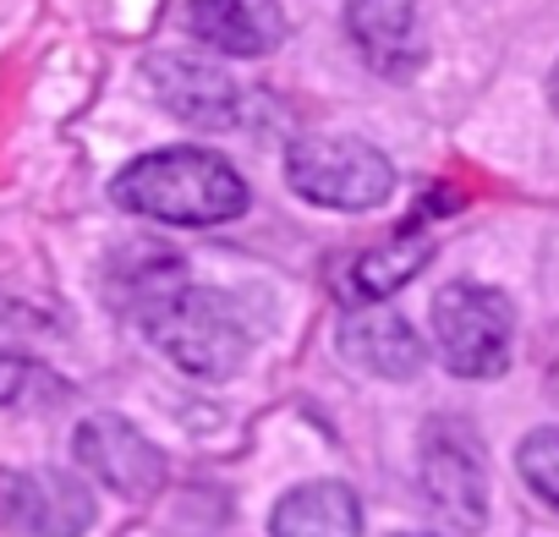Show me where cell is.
I'll list each match as a JSON object with an SVG mask.
<instances>
[{"instance_id": "obj_9", "label": "cell", "mask_w": 559, "mask_h": 537, "mask_svg": "<svg viewBox=\"0 0 559 537\" xmlns=\"http://www.w3.org/2000/svg\"><path fill=\"white\" fill-rule=\"evenodd\" d=\"M335 346H341L346 362H357V368L373 373V379H417L423 362H428L423 335H417L395 308H384V302L352 308V313L341 319V330H335Z\"/></svg>"}, {"instance_id": "obj_16", "label": "cell", "mask_w": 559, "mask_h": 537, "mask_svg": "<svg viewBox=\"0 0 559 537\" xmlns=\"http://www.w3.org/2000/svg\"><path fill=\"white\" fill-rule=\"evenodd\" d=\"M12 493H17V472H0V521H12Z\"/></svg>"}, {"instance_id": "obj_6", "label": "cell", "mask_w": 559, "mask_h": 537, "mask_svg": "<svg viewBox=\"0 0 559 537\" xmlns=\"http://www.w3.org/2000/svg\"><path fill=\"white\" fill-rule=\"evenodd\" d=\"M143 72H148V83H154V99H159L176 121H187V127H198V132H236V127L252 116L247 94H241L219 67H209V61H198V56H148Z\"/></svg>"}, {"instance_id": "obj_3", "label": "cell", "mask_w": 559, "mask_h": 537, "mask_svg": "<svg viewBox=\"0 0 559 537\" xmlns=\"http://www.w3.org/2000/svg\"><path fill=\"white\" fill-rule=\"evenodd\" d=\"M286 181L297 198L319 203V208H379L395 192V165L384 159V148L362 143V138H297L286 148Z\"/></svg>"}, {"instance_id": "obj_11", "label": "cell", "mask_w": 559, "mask_h": 537, "mask_svg": "<svg viewBox=\"0 0 559 537\" xmlns=\"http://www.w3.org/2000/svg\"><path fill=\"white\" fill-rule=\"evenodd\" d=\"M12 526L34 537H83L94 526V493L67 472H17Z\"/></svg>"}, {"instance_id": "obj_10", "label": "cell", "mask_w": 559, "mask_h": 537, "mask_svg": "<svg viewBox=\"0 0 559 537\" xmlns=\"http://www.w3.org/2000/svg\"><path fill=\"white\" fill-rule=\"evenodd\" d=\"M187 34L225 56H269L286 39V17L274 0H192Z\"/></svg>"}, {"instance_id": "obj_14", "label": "cell", "mask_w": 559, "mask_h": 537, "mask_svg": "<svg viewBox=\"0 0 559 537\" xmlns=\"http://www.w3.org/2000/svg\"><path fill=\"white\" fill-rule=\"evenodd\" d=\"M515 472L526 477V488H532L543 504L559 510V428H537V433H526L521 450H515Z\"/></svg>"}, {"instance_id": "obj_7", "label": "cell", "mask_w": 559, "mask_h": 537, "mask_svg": "<svg viewBox=\"0 0 559 537\" xmlns=\"http://www.w3.org/2000/svg\"><path fill=\"white\" fill-rule=\"evenodd\" d=\"M72 455L94 482L116 488L121 499H154L165 482V455L154 450V439H143L127 417H110V411L78 422Z\"/></svg>"}, {"instance_id": "obj_15", "label": "cell", "mask_w": 559, "mask_h": 537, "mask_svg": "<svg viewBox=\"0 0 559 537\" xmlns=\"http://www.w3.org/2000/svg\"><path fill=\"white\" fill-rule=\"evenodd\" d=\"M34 384H45V373L28 362V357H17V351H0V406H17Z\"/></svg>"}, {"instance_id": "obj_18", "label": "cell", "mask_w": 559, "mask_h": 537, "mask_svg": "<svg viewBox=\"0 0 559 537\" xmlns=\"http://www.w3.org/2000/svg\"><path fill=\"white\" fill-rule=\"evenodd\" d=\"M395 537H433V532H395Z\"/></svg>"}, {"instance_id": "obj_5", "label": "cell", "mask_w": 559, "mask_h": 537, "mask_svg": "<svg viewBox=\"0 0 559 537\" xmlns=\"http://www.w3.org/2000/svg\"><path fill=\"white\" fill-rule=\"evenodd\" d=\"M423 493L433 515L455 532H477L488 521V455L461 417H433L417 450Z\"/></svg>"}, {"instance_id": "obj_13", "label": "cell", "mask_w": 559, "mask_h": 537, "mask_svg": "<svg viewBox=\"0 0 559 537\" xmlns=\"http://www.w3.org/2000/svg\"><path fill=\"white\" fill-rule=\"evenodd\" d=\"M274 537H362V504L346 482H302L280 493L269 515Z\"/></svg>"}, {"instance_id": "obj_12", "label": "cell", "mask_w": 559, "mask_h": 537, "mask_svg": "<svg viewBox=\"0 0 559 537\" xmlns=\"http://www.w3.org/2000/svg\"><path fill=\"white\" fill-rule=\"evenodd\" d=\"M428 252H433V241L423 236V230H406V236H395V241H384V247H362V252H352L341 268H335V291L352 302V308H362V302H384V297H395L417 268L428 263Z\"/></svg>"}, {"instance_id": "obj_2", "label": "cell", "mask_w": 559, "mask_h": 537, "mask_svg": "<svg viewBox=\"0 0 559 537\" xmlns=\"http://www.w3.org/2000/svg\"><path fill=\"white\" fill-rule=\"evenodd\" d=\"M138 319H143V335L192 379H230L247 357V330L219 291H198L181 281L176 291L148 302Z\"/></svg>"}, {"instance_id": "obj_17", "label": "cell", "mask_w": 559, "mask_h": 537, "mask_svg": "<svg viewBox=\"0 0 559 537\" xmlns=\"http://www.w3.org/2000/svg\"><path fill=\"white\" fill-rule=\"evenodd\" d=\"M548 99H554V110H559V67H554V77H548Z\"/></svg>"}, {"instance_id": "obj_1", "label": "cell", "mask_w": 559, "mask_h": 537, "mask_svg": "<svg viewBox=\"0 0 559 537\" xmlns=\"http://www.w3.org/2000/svg\"><path fill=\"white\" fill-rule=\"evenodd\" d=\"M110 198L138 214V219H159V225H225V219H241L247 208V181L236 176L230 159L209 154V148H159V154H143L132 159Z\"/></svg>"}, {"instance_id": "obj_8", "label": "cell", "mask_w": 559, "mask_h": 537, "mask_svg": "<svg viewBox=\"0 0 559 537\" xmlns=\"http://www.w3.org/2000/svg\"><path fill=\"white\" fill-rule=\"evenodd\" d=\"M346 34L362 50V61L390 77V83H412L428 61V39L417 28V7L412 0H352L346 7Z\"/></svg>"}, {"instance_id": "obj_4", "label": "cell", "mask_w": 559, "mask_h": 537, "mask_svg": "<svg viewBox=\"0 0 559 537\" xmlns=\"http://www.w3.org/2000/svg\"><path fill=\"white\" fill-rule=\"evenodd\" d=\"M515 313L493 286L455 281L433 297V351L461 379H499L510 368Z\"/></svg>"}]
</instances>
